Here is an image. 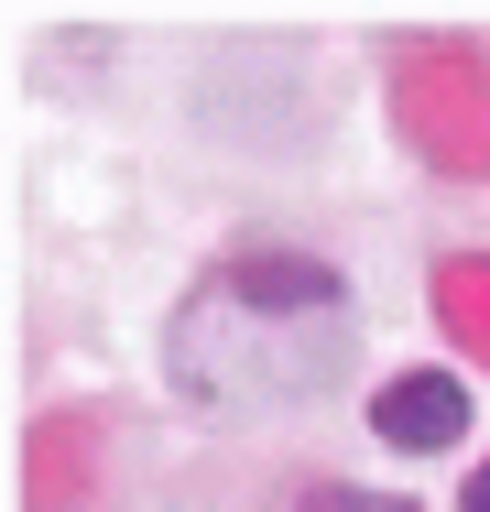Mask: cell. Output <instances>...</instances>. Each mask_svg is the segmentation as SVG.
<instances>
[{
	"instance_id": "obj_1",
	"label": "cell",
	"mask_w": 490,
	"mask_h": 512,
	"mask_svg": "<svg viewBox=\"0 0 490 512\" xmlns=\"http://www.w3.org/2000/svg\"><path fill=\"white\" fill-rule=\"evenodd\" d=\"M360 360V306L316 251H229L186 284L164 371L196 414H284L338 393Z\"/></svg>"
},
{
	"instance_id": "obj_2",
	"label": "cell",
	"mask_w": 490,
	"mask_h": 512,
	"mask_svg": "<svg viewBox=\"0 0 490 512\" xmlns=\"http://www.w3.org/2000/svg\"><path fill=\"white\" fill-rule=\"evenodd\" d=\"M371 436L403 447V458H436V447H458L469 436V382L458 371H403L371 393Z\"/></svg>"
},
{
	"instance_id": "obj_3",
	"label": "cell",
	"mask_w": 490,
	"mask_h": 512,
	"mask_svg": "<svg viewBox=\"0 0 490 512\" xmlns=\"http://www.w3.org/2000/svg\"><path fill=\"white\" fill-rule=\"evenodd\" d=\"M294 512H414V502H392V491H305Z\"/></svg>"
},
{
	"instance_id": "obj_4",
	"label": "cell",
	"mask_w": 490,
	"mask_h": 512,
	"mask_svg": "<svg viewBox=\"0 0 490 512\" xmlns=\"http://www.w3.org/2000/svg\"><path fill=\"white\" fill-rule=\"evenodd\" d=\"M458 512H490V458H480V480H469V491H458Z\"/></svg>"
}]
</instances>
